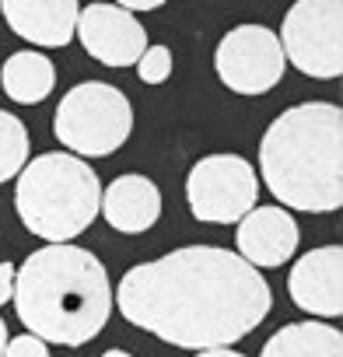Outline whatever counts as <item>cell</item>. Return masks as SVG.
<instances>
[{
    "mask_svg": "<svg viewBox=\"0 0 343 357\" xmlns=\"http://www.w3.org/2000/svg\"><path fill=\"white\" fill-rule=\"evenodd\" d=\"M214 70L235 95H266L280 84L287 60L277 32L266 25H238L214 50Z\"/></svg>",
    "mask_w": 343,
    "mask_h": 357,
    "instance_id": "obj_8",
    "label": "cell"
},
{
    "mask_svg": "<svg viewBox=\"0 0 343 357\" xmlns=\"http://www.w3.org/2000/svg\"><path fill=\"white\" fill-rule=\"evenodd\" d=\"M0 88H4V95L15 98L18 105H39L56 88V67L39 50L11 53L4 60V67H0Z\"/></svg>",
    "mask_w": 343,
    "mask_h": 357,
    "instance_id": "obj_14",
    "label": "cell"
},
{
    "mask_svg": "<svg viewBox=\"0 0 343 357\" xmlns=\"http://www.w3.org/2000/svg\"><path fill=\"white\" fill-rule=\"evenodd\" d=\"M15 294V266L0 259V305H8Z\"/></svg>",
    "mask_w": 343,
    "mask_h": 357,
    "instance_id": "obj_19",
    "label": "cell"
},
{
    "mask_svg": "<svg viewBox=\"0 0 343 357\" xmlns=\"http://www.w3.org/2000/svg\"><path fill=\"white\" fill-rule=\"evenodd\" d=\"M186 200L204 225H238L259 200V175L242 154H207L190 168Z\"/></svg>",
    "mask_w": 343,
    "mask_h": 357,
    "instance_id": "obj_7",
    "label": "cell"
},
{
    "mask_svg": "<svg viewBox=\"0 0 343 357\" xmlns=\"http://www.w3.org/2000/svg\"><path fill=\"white\" fill-rule=\"evenodd\" d=\"M25 165H29V130L15 112L0 109V183H11Z\"/></svg>",
    "mask_w": 343,
    "mask_h": 357,
    "instance_id": "obj_16",
    "label": "cell"
},
{
    "mask_svg": "<svg viewBox=\"0 0 343 357\" xmlns=\"http://www.w3.org/2000/svg\"><path fill=\"white\" fill-rule=\"evenodd\" d=\"M259 175L284 211L333 214L343 204V112L333 102L284 109L259 140Z\"/></svg>",
    "mask_w": 343,
    "mask_h": 357,
    "instance_id": "obj_3",
    "label": "cell"
},
{
    "mask_svg": "<svg viewBox=\"0 0 343 357\" xmlns=\"http://www.w3.org/2000/svg\"><path fill=\"white\" fill-rule=\"evenodd\" d=\"M8 326H4V319H0V357H4V347H8Z\"/></svg>",
    "mask_w": 343,
    "mask_h": 357,
    "instance_id": "obj_22",
    "label": "cell"
},
{
    "mask_svg": "<svg viewBox=\"0 0 343 357\" xmlns=\"http://www.w3.org/2000/svg\"><path fill=\"white\" fill-rule=\"evenodd\" d=\"M102 357H133V354H126V350H105Z\"/></svg>",
    "mask_w": 343,
    "mask_h": 357,
    "instance_id": "obj_23",
    "label": "cell"
},
{
    "mask_svg": "<svg viewBox=\"0 0 343 357\" xmlns=\"http://www.w3.org/2000/svg\"><path fill=\"white\" fill-rule=\"evenodd\" d=\"M284 60L329 81L343 74V0H294L277 32Z\"/></svg>",
    "mask_w": 343,
    "mask_h": 357,
    "instance_id": "obj_6",
    "label": "cell"
},
{
    "mask_svg": "<svg viewBox=\"0 0 343 357\" xmlns=\"http://www.w3.org/2000/svg\"><path fill=\"white\" fill-rule=\"evenodd\" d=\"M15 207L36 238L63 245L88 231L98 218L102 183L84 158L70 151H49L18 172Z\"/></svg>",
    "mask_w": 343,
    "mask_h": 357,
    "instance_id": "obj_4",
    "label": "cell"
},
{
    "mask_svg": "<svg viewBox=\"0 0 343 357\" xmlns=\"http://www.w3.org/2000/svg\"><path fill=\"white\" fill-rule=\"evenodd\" d=\"M298 238H301V228H298L294 214L277 207V204L252 207L238 221V231H235L238 256L256 270H277L287 259H294Z\"/></svg>",
    "mask_w": 343,
    "mask_h": 357,
    "instance_id": "obj_11",
    "label": "cell"
},
{
    "mask_svg": "<svg viewBox=\"0 0 343 357\" xmlns=\"http://www.w3.org/2000/svg\"><path fill=\"white\" fill-rule=\"evenodd\" d=\"M287 294L308 315L340 319L343 315V249L322 245L294 259V270L287 273Z\"/></svg>",
    "mask_w": 343,
    "mask_h": 357,
    "instance_id": "obj_10",
    "label": "cell"
},
{
    "mask_svg": "<svg viewBox=\"0 0 343 357\" xmlns=\"http://www.w3.org/2000/svg\"><path fill=\"white\" fill-rule=\"evenodd\" d=\"M53 133L77 158H109L133 133V105L116 84L84 81L60 98Z\"/></svg>",
    "mask_w": 343,
    "mask_h": 357,
    "instance_id": "obj_5",
    "label": "cell"
},
{
    "mask_svg": "<svg viewBox=\"0 0 343 357\" xmlns=\"http://www.w3.org/2000/svg\"><path fill=\"white\" fill-rule=\"evenodd\" d=\"M102 218L119 235H144L161 218V190L147 175L126 172L102 190Z\"/></svg>",
    "mask_w": 343,
    "mask_h": 357,
    "instance_id": "obj_13",
    "label": "cell"
},
{
    "mask_svg": "<svg viewBox=\"0 0 343 357\" xmlns=\"http://www.w3.org/2000/svg\"><path fill=\"white\" fill-rule=\"evenodd\" d=\"M259 357H343V333L322 319L280 326Z\"/></svg>",
    "mask_w": 343,
    "mask_h": 357,
    "instance_id": "obj_15",
    "label": "cell"
},
{
    "mask_svg": "<svg viewBox=\"0 0 343 357\" xmlns=\"http://www.w3.org/2000/svg\"><path fill=\"white\" fill-rule=\"evenodd\" d=\"M172 67H176V60H172L168 46H147L144 56L137 60V77L144 84H165L172 77Z\"/></svg>",
    "mask_w": 343,
    "mask_h": 357,
    "instance_id": "obj_17",
    "label": "cell"
},
{
    "mask_svg": "<svg viewBox=\"0 0 343 357\" xmlns=\"http://www.w3.org/2000/svg\"><path fill=\"white\" fill-rule=\"evenodd\" d=\"M81 46L91 60L105 67H137V60L147 50V32L137 22V15L116 8V4H88L77 15Z\"/></svg>",
    "mask_w": 343,
    "mask_h": 357,
    "instance_id": "obj_9",
    "label": "cell"
},
{
    "mask_svg": "<svg viewBox=\"0 0 343 357\" xmlns=\"http://www.w3.org/2000/svg\"><path fill=\"white\" fill-rule=\"evenodd\" d=\"M15 312L43 343L84 347L112 315V284L105 263L74 245H43L15 273Z\"/></svg>",
    "mask_w": 343,
    "mask_h": 357,
    "instance_id": "obj_2",
    "label": "cell"
},
{
    "mask_svg": "<svg viewBox=\"0 0 343 357\" xmlns=\"http://www.w3.org/2000/svg\"><path fill=\"white\" fill-rule=\"evenodd\" d=\"M0 15L8 29L32 46L60 50L77 32V0H0Z\"/></svg>",
    "mask_w": 343,
    "mask_h": 357,
    "instance_id": "obj_12",
    "label": "cell"
},
{
    "mask_svg": "<svg viewBox=\"0 0 343 357\" xmlns=\"http://www.w3.org/2000/svg\"><path fill=\"white\" fill-rule=\"evenodd\" d=\"M123 319L183 350H218L249 336L273 308L266 277L221 245H183L123 273Z\"/></svg>",
    "mask_w": 343,
    "mask_h": 357,
    "instance_id": "obj_1",
    "label": "cell"
},
{
    "mask_svg": "<svg viewBox=\"0 0 343 357\" xmlns=\"http://www.w3.org/2000/svg\"><path fill=\"white\" fill-rule=\"evenodd\" d=\"M168 0H116V8H123V11H158V8H165Z\"/></svg>",
    "mask_w": 343,
    "mask_h": 357,
    "instance_id": "obj_20",
    "label": "cell"
},
{
    "mask_svg": "<svg viewBox=\"0 0 343 357\" xmlns=\"http://www.w3.org/2000/svg\"><path fill=\"white\" fill-rule=\"evenodd\" d=\"M4 357H49V343H43V340L32 336V333H22V336L8 340Z\"/></svg>",
    "mask_w": 343,
    "mask_h": 357,
    "instance_id": "obj_18",
    "label": "cell"
},
{
    "mask_svg": "<svg viewBox=\"0 0 343 357\" xmlns=\"http://www.w3.org/2000/svg\"><path fill=\"white\" fill-rule=\"evenodd\" d=\"M197 357H245V354H238L231 347H218V350H200Z\"/></svg>",
    "mask_w": 343,
    "mask_h": 357,
    "instance_id": "obj_21",
    "label": "cell"
}]
</instances>
